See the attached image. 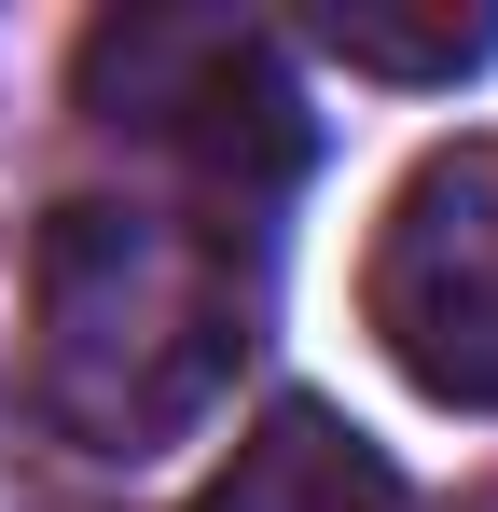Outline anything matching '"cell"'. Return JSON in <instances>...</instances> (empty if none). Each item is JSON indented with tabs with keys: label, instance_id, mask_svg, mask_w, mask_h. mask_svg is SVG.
Masks as SVG:
<instances>
[{
	"label": "cell",
	"instance_id": "obj_1",
	"mask_svg": "<svg viewBox=\"0 0 498 512\" xmlns=\"http://www.w3.org/2000/svg\"><path fill=\"white\" fill-rule=\"evenodd\" d=\"M263 319L249 236L194 194H70L28 263V374L83 457L139 471L222 416Z\"/></svg>",
	"mask_w": 498,
	"mask_h": 512
},
{
	"label": "cell",
	"instance_id": "obj_2",
	"mask_svg": "<svg viewBox=\"0 0 498 512\" xmlns=\"http://www.w3.org/2000/svg\"><path fill=\"white\" fill-rule=\"evenodd\" d=\"M83 111L111 139H139L153 167H180V194L222 222H249L305 167V84L236 14H97L83 28Z\"/></svg>",
	"mask_w": 498,
	"mask_h": 512
},
{
	"label": "cell",
	"instance_id": "obj_3",
	"mask_svg": "<svg viewBox=\"0 0 498 512\" xmlns=\"http://www.w3.org/2000/svg\"><path fill=\"white\" fill-rule=\"evenodd\" d=\"M360 305L429 402L498 416V139H457L388 194Z\"/></svg>",
	"mask_w": 498,
	"mask_h": 512
},
{
	"label": "cell",
	"instance_id": "obj_4",
	"mask_svg": "<svg viewBox=\"0 0 498 512\" xmlns=\"http://www.w3.org/2000/svg\"><path fill=\"white\" fill-rule=\"evenodd\" d=\"M194 512H415V499H402V471L332 416V402H277V416L236 429V457L208 471Z\"/></svg>",
	"mask_w": 498,
	"mask_h": 512
},
{
	"label": "cell",
	"instance_id": "obj_5",
	"mask_svg": "<svg viewBox=\"0 0 498 512\" xmlns=\"http://www.w3.org/2000/svg\"><path fill=\"white\" fill-rule=\"evenodd\" d=\"M305 42L319 56H346V70H374V84H471L498 56V14H388V0H319L305 14Z\"/></svg>",
	"mask_w": 498,
	"mask_h": 512
}]
</instances>
